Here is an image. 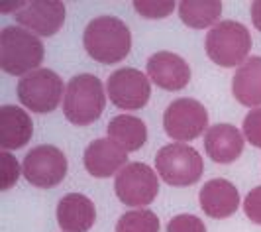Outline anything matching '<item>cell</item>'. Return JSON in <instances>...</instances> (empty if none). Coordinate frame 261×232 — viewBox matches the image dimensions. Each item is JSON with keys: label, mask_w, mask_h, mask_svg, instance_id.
I'll use <instances>...</instances> for the list:
<instances>
[{"label": "cell", "mask_w": 261, "mask_h": 232, "mask_svg": "<svg viewBox=\"0 0 261 232\" xmlns=\"http://www.w3.org/2000/svg\"><path fill=\"white\" fill-rule=\"evenodd\" d=\"M83 45L94 61L105 65L118 63L132 50V34L116 16H98L89 22L83 34Z\"/></svg>", "instance_id": "cell-1"}, {"label": "cell", "mask_w": 261, "mask_h": 232, "mask_svg": "<svg viewBox=\"0 0 261 232\" xmlns=\"http://www.w3.org/2000/svg\"><path fill=\"white\" fill-rule=\"evenodd\" d=\"M0 67L8 75H30L43 61L41 39L26 28L6 26L0 34Z\"/></svg>", "instance_id": "cell-2"}, {"label": "cell", "mask_w": 261, "mask_h": 232, "mask_svg": "<svg viewBox=\"0 0 261 232\" xmlns=\"http://www.w3.org/2000/svg\"><path fill=\"white\" fill-rule=\"evenodd\" d=\"M106 106V92L100 79L91 73L75 75L69 81L63 99L65 118L75 126H87L98 120Z\"/></svg>", "instance_id": "cell-3"}, {"label": "cell", "mask_w": 261, "mask_h": 232, "mask_svg": "<svg viewBox=\"0 0 261 232\" xmlns=\"http://www.w3.org/2000/svg\"><path fill=\"white\" fill-rule=\"evenodd\" d=\"M204 48L208 57L220 67H236L248 61L251 36L248 28L236 20H222L206 34Z\"/></svg>", "instance_id": "cell-4"}, {"label": "cell", "mask_w": 261, "mask_h": 232, "mask_svg": "<svg viewBox=\"0 0 261 232\" xmlns=\"http://www.w3.org/2000/svg\"><path fill=\"white\" fill-rule=\"evenodd\" d=\"M155 171L173 187H187L202 177L204 161L189 144H167L155 155Z\"/></svg>", "instance_id": "cell-5"}, {"label": "cell", "mask_w": 261, "mask_h": 232, "mask_svg": "<svg viewBox=\"0 0 261 232\" xmlns=\"http://www.w3.org/2000/svg\"><path fill=\"white\" fill-rule=\"evenodd\" d=\"M18 99L28 110L45 114L53 112L63 97V81L51 69H38L18 83Z\"/></svg>", "instance_id": "cell-6"}, {"label": "cell", "mask_w": 261, "mask_h": 232, "mask_svg": "<svg viewBox=\"0 0 261 232\" xmlns=\"http://www.w3.org/2000/svg\"><path fill=\"white\" fill-rule=\"evenodd\" d=\"M114 191L124 205L145 208L153 203V199L159 193L157 171H153L147 164H142V161L128 164L116 175Z\"/></svg>", "instance_id": "cell-7"}, {"label": "cell", "mask_w": 261, "mask_h": 232, "mask_svg": "<svg viewBox=\"0 0 261 232\" xmlns=\"http://www.w3.org/2000/svg\"><path fill=\"white\" fill-rule=\"evenodd\" d=\"M163 128L171 140L191 142L208 130V112L204 104L195 99H177L163 114Z\"/></svg>", "instance_id": "cell-8"}, {"label": "cell", "mask_w": 261, "mask_h": 232, "mask_svg": "<svg viewBox=\"0 0 261 232\" xmlns=\"http://www.w3.org/2000/svg\"><path fill=\"white\" fill-rule=\"evenodd\" d=\"M67 157L65 154L49 144L32 148L24 157L22 173L32 185L49 189L59 185L67 175Z\"/></svg>", "instance_id": "cell-9"}, {"label": "cell", "mask_w": 261, "mask_h": 232, "mask_svg": "<svg viewBox=\"0 0 261 232\" xmlns=\"http://www.w3.org/2000/svg\"><path fill=\"white\" fill-rule=\"evenodd\" d=\"M106 95L110 103L122 110H140L144 108L151 97L149 77L140 69L122 67L114 71L106 81Z\"/></svg>", "instance_id": "cell-10"}, {"label": "cell", "mask_w": 261, "mask_h": 232, "mask_svg": "<svg viewBox=\"0 0 261 232\" xmlns=\"http://www.w3.org/2000/svg\"><path fill=\"white\" fill-rule=\"evenodd\" d=\"M12 16L28 32L43 38H51L65 22V6L59 0H34V2H24L22 8Z\"/></svg>", "instance_id": "cell-11"}, {"label": "cell", "mask_w": 261, "mask_h": 232, "mask_svg": "<svg viewBox=\"0 0 261 232\" xmlns=\"http://www.w3.org/2000/svg\"><path fill=\"white\" fill-rule=\"evenodd\" d=\"M147 77L165 90H181L191 81V67L181 55L157 52L147 59Z\"/></svg>", "instance_id": "cell-12"}, {"label": "cell", "mask_w": 261, "mask_h": 232, "mask_svg": "<svg viewBox=\"0 0 261 232\" xmlns=\"http://www.w3.org/2000/svg\"><path fill=\"white\" fill-rule=\"evenodd\" d=\"M85 168L92 177H110L118 175L128 164V152L122 150L110 138H98L87 146L83 155Z\"/></svg>", "instance_id": "cell-13"}, {"label": "cell", "mask_w": 261, "mask_h": 232, "mask_svg": "<svg viewBox=\"0 0 261 232\" xmlns=\"http://www.w3.org/2000/svg\"><path fill=\"white\" fill-rule=\"evenodd\" d=\"M198 203L204 215L212 219H228L240 208V193L228 179H210L198 193Z\"/></svg>", "instance_id": "cell-14"}, {"label": "cell", "mask_w": 261, "mask_h": 232, "mask_svg": "<svg viewBox=\"0 0 261 232\" xmlns=\"http://www.w3.org/2000/svg\"><path fill=\"white\" fill-rule=\"evenodd\" d=\"M204 150L216 164H232L244 152V134L232 124H214L204 134Z\"/></svg>", "instance_id": "cell-15"}, {"label": "cell", "mask_w": 261, "mask_h": 232, "mask_svg": "<svg viewBox=\"0 0 261 232\" xmlns=\"http://www.w3.org/2000/svg\"><path fill=\"white\" fill-rule=\"evenodd\" d=\"M96 220L94 203L87 195L69 193L57 205V224L63 232H87Z\"/></svg>", "instance_id": "cell-16"}, {"label": "cell", "mask_w": 261, "mask_h": 232, "mask_svg": "<svg viewBox=\"0 0 261 232\" xmlns=\"http://www.w3.org/2000/svg\"><path fill=\"white\" fill-rule=\"evenodd\" d=\"M34 134V122L24 108L4 104L0 106V146L4 150L24 148Z\"/></svg>", "instance_id": "cell-17"}, {"label": "cell", "mask_w": 261, "mask_h": 232, "mask_svg": "<svg viewBox=\"0 0 261 232\" xmlns=\"http://www.w3.org/2000/svg\"><path fill=\"white\" fill-rule=\"evenodd\" d=\"M232 92L244 106H261V57H249L232 77Z\"/></svg>", "instance_id": "cell-18"}, {"label": "cell", "mask_w": 261, "mask_h": 232, "mask_svg": "<svg viewBox=\"0 0 261 232\" xmlns=\"http://www.w3.org/2000/svg\"><path fill=\"white\" fill-rule=\"evenodd\" d=\"M108 138L116 142L126 152H138L147 142V126L142 118L132 114H118L114 116L108 126Z\"/></svg>", "instance_id": "cell-19"}, {"label": "cell", "mask_w": 261, "mask_h": 232, "mask_svg": "<svg viewBox=\"0 0 261 232\" xmlns=\"http://www.w3.org/2000/svg\"><path fill=\"white\" fill-rule=\"evenodd\" d=\"M222 14L220 0H185L179 4V16L183 24L195 30H204L208 26H216Z\"/></svg>", "instance_id": "cell-20"}, {"label": "cell", "mask_w": 261, "mask_h": 232, "mask_svg": "<svg viewBox=\"0 0 261 232\" xmlns=\"http://www.w3.org/2000/svg\"><path fill=\"white\" fill-rule=\"evenodd\" d=\"M116 232H159V219L149 208H134L118 219Z\"/></svg>", "instance_id": "cell-21"}, {"label": "cell", "mask_w": 261, "mask_h": 232, "mask_svg": "<svg viewBox=\"0 0 261 232\" xmlns=\"http://www.w3.org/2000/svg\"><path fill=\"white\" fill-rule=\"evenodd\" d=\"M136 12L142 14L149 20H161L167 18L175 10V2H153V0H136L134 2Z\"/></svg>", "instance_id": "cell-22"}, {"label": "cell", "mask_w": 261, "mask_h": 232, "mask_svg": "<svg viewBox=\"0 0 261 232\" xmlns=\"http://www.w3.org/2000/svg\"><path fill=\"white\" fill-rule=\"evenodd\" d=\"M0 166H2V173H0V189L2 191H8L12 185H16V181L20 177V166H18V161H16V157H14L10 152H2L0 154Z\"/></svg>", "instance_id": "cell-23"}, {"label": "cell", "mask_w": 261, "mask_h": 232, "mask_svg": "<svg viewBox=\"0 0 261 232\" xmlns=\"http://www.w3.org/2000/svg\"><path fill=\"white\" fill-rule=\"evenodd\" d=\"M167 232H206V226L195 215H177L169 220Z\"/></svg>", "instance_id": "cell-24"}, {"label": "cell", "mask_w": 261, "mask_h": 232, "mask_svg": "<svg viewBox=\"0 0 261 232\" xmlns=\"http://www.w3.org/2000/svg\"><path fill=\"white\" fill-rule=\"evenodd\" d=\"M244 136L251 146L261 150V108L249 110L248 116L244 118Z\"/></svg>", "instance_id": "cell-25"}, {"label": "cell", "mask_w": 261, "mask_h": 232, "mask_svg": "<svg viewBox=\"0 0 261 232\" xmlns=\"http://www.w3.org/2000/svg\"><path fill=\"white\" fill-rule=\"evenodd\" d=\"M244 213L251 222L261 224V185L251 189L244 201Z\"/></svg>", "instance_id": "cell-26"}, {"label": "cell", "mask_w": 261, "mask_h": 232, "mask_svg": "<svg viewBox=\"0 0 261 232\" xmlns=\"http://www.w3.org/2000/svg\"><path fill=\"white\" fill-rule=\"evenodd\" d=\"M251 20H253V26L261 32V0H255L251 4Z\"/></svg>", "instance_id": "cell-27"}]
</instances>
